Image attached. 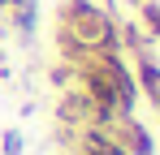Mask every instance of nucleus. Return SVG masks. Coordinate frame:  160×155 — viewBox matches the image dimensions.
Here are the masks:
<instances>
[{"label":"nucleus","mask_w":160,"mask_h":155,"mask_svg":"<svg viewBox=\"0 0 160 155\" xmlns=\"http://www.w3.org/2000/svg\"><path fill=\"white\" fill-rule=\"evenodd\" d=\"M121 30L100 4L91 0H65L61 4V52H69L74 60L91 56V52H117Z\"/></svg>","instance_id":"obj_1"},{"label":"nucleus","mask_w":160,"mask_h":155,"mask_svg":"<svg viewBox=\"0 0 160 155\" xmlns=\"http://www.w3.org/2000/svg\"><path fill=\"white\" fill-rule=\"evenodd\" d=\"M143 22L160 35V4H156V0H152V4H143Z\"/></svg>","instance_id":"obj_2"},{"label":"nucleus","mask_w":160,"mask_h":155,"mask_svg":"<svg viewBox=\"0 0 160 155\" xmlns=\"http://www.w3.org/2000/svg\"><path fill=\"white\" fill-rule=\"evenodd\" d=\"M104 4H112V0H104Z\"/></svg>","instance_id":"obj_3"}]
</instances>
